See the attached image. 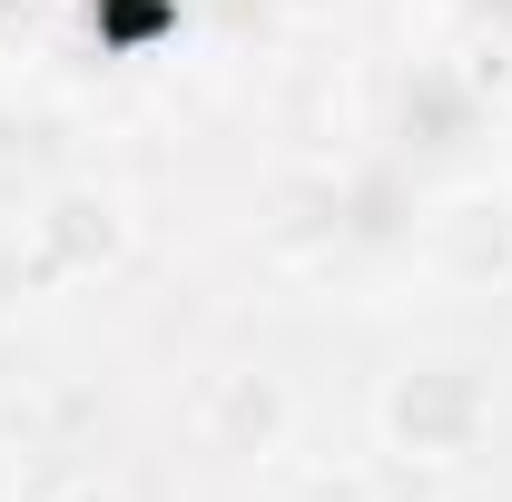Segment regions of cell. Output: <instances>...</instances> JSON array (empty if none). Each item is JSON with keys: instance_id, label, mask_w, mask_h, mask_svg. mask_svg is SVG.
<instances>
[{"instance_id": "obj_7", "label": "cell", "mask_w": 512, "mask_h": 502, "mask_svg": "<svg viewBox=\"0 0 512 502\" xmlns=\"http://www.w3.org/2000/svg\"><path fill=\"white\" fill-rule=\"evenodd\" d=\"M276 10H286V20H306V30H325V20H345L355 0H276Z\"/></svg>"}, {"instance_id": "obj_9", "label": "cell", "mask_w": 512, "mask_h": 502, "mask_svg": "<svg viewBox=\"0 0 512 502\" xmlns=\"http://www.w3.org/2000/svg\"><path fill=\"white\" fill-rule=\"evenodd\" d=\"M503 138H512V128H503Z\"/></svg>"}, {"instance_id": "obj_3", "label": "cell", "mask_w": 512, "mask_h": 502, "mask_svg": "<svg viewBox=\"0 0 512 502\" xmlns=\"http://www.w3.org/2000/svg\"><path fill=\"white\" fill-rule=\"evenodd\" d=\"M424 266L444 286H463V296L503 286L512 276V197L503 188H444L434 217H424Z\"/></svg>"}, {"instance_id": "obj_4", "label": "cell", "mask_w": 512, "mask_h": 502, "mask_svg": "<svg viewBox=\"0 0 512 502\" xmlns=\"http://www.w3.org/2000/svg\"><path fill=\"white\" fill-rule=\"evenodd\" d=\"M286 434H296V394L266 375V365L207 375V394H197V443H207L217 463H276Z\"/></svg>"}, {"instance_id": "obj_2", "label": "cell", "mask_w": 512, "mask_h": 502, "mask_svg": "<svg viewBox=\"0 0 512 502\" xmlns=\"http://www.w3.org/2000/svg\"><path fill=\"white\" fill-rule=\"evenodd\" d=\"M30 256H40V286H99L138 256V217L119 188L99 178H60V188L30 207Z\"/></svg>"}, {"instance_id": "obj_6", "label": "cell", "mask_w": 512, "mask_h": 502, "mask_svg": "<svg viewBox=\"0 0 512 502\" xmlns=\"http://www.w3.org/2000/svg\"><path fill=\"white\" fill-rule=\"evenodd\" d=\"M20 286H40V256H30V237H0V306H10Z\"/></svg>"}, {"instance_id": "obj_5", "label": "cell", "mask_w": 512, "mask_h": 502, "mask_svg": "<svg viewBox=\"0 0 512 502\" xmlns=\"http://www.w3.org/2000/svg\"><path fill=\"white\" fill-rule=\"evenodd\" d=\"M50 40V10L40 0H0V50H40Z\"/></svg>"}, {"instance_id": "obj_1", "label": "cell", "mask_w": 512, "mask_h": 502, "mask_svg": "<svg viewBox=\"0 0 512 502\" xmlns=\"http://www.w3.org/2000/svg\"><path fill=\"white\" fill-rule=\"evenodd\" d=\"M375 434H384L394 463H424V473L473 463V453L493 443V375H483V365H463V355H424V365L384 375Z\"/></svg>"}, {"instance_id": "obj_8", "label": "cell", "mask_w": 512, "mask_h": 502, "mask_svg": "<svg viewBox=\"0 0 512 502\" xmlns=\"http://www.w3.org/2000/svg\"><path fill=\"white\" fill-rule=\"evenodd\" d=\"M50 502H128V493H109V483H69V493H50Z\"/></svg>"}]
</instances>
